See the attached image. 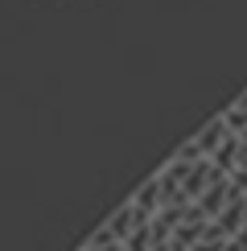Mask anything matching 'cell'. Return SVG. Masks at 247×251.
<instances>
[{
    "label": "cell",
    "instance_id": "1",
    "mask_svg": "<svg viewBox=\"0 0 247 251\" xmlns=\"http://www.w3.org/2000/svg\"><path fill=\"white\" fill-rule=\"evenodd\" d=\"M78 251H247V91L152 169Z\"/></svg>",
    "mask_w": 247,
    "mask_h": 251
}]
</instances>
